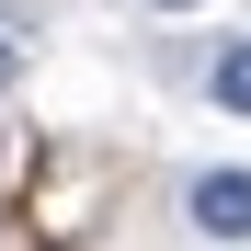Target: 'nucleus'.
Wrapping results in <instances>:
<instances>
[{
  "instance_id": "1",
  "label": "nucleus",
  "mask_w": 251,
  "mask_h": 251,
  "mask_svg": "<svg viewBox=\"0 0 251 251\" xmlns=\"http://www.w3.org/2000/svg\"><path fill=\"white\" fill-rule=\"evenodd\" d=\"M183 217H194L205 240H251V172H194Z\"/></svg>"
},
{
  "instance_id": "2",
  "label": "nucleus",
  "mask_w": 251,
  "mask_h": 251,
  "mask_svg": "<svg viewBox=\"0 0 251 251\" xmlns=\"http://www.w3.org/2000/svg\"><path fill=\"white\" fill-rule=\"evenodd\" d=\"M205 92H217L228 114H251V34H240V46H217V69H205Z\"/></svg>"
},
{
  "instance_id": "3",
  "label": "nucleus",
  "mask_w": 251,
  "mask_h": 251,
  "mask_svg": "<svg viewBox=\"0 0 251 251\" xmlns=\"http://www.w3.org/2000/svg\"><path fill=\"white\" fill-rule=\"evenodd\" d=\"M12 80H23V46H12V34H0V92H12Z\"/></svg>"
},
{
  "instance_id": "4",
  "label": "nucleus",
  "mask_w": 251,
  "mask_h": 251,
  "mask_svg": "<svg viewBox=\"0 0 251 251\" xmlns=\"http://www.w3.org/2000/svg\"><path fill=\"white\" fill-rule=\"evenodd\" d=\"M160 12H194V0H160Z\"/></svg>"
}]
</instances>
